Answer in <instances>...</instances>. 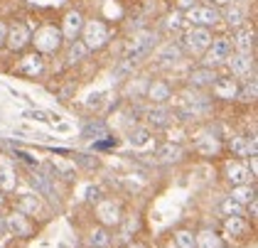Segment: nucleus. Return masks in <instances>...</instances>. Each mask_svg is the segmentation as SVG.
I'll list each match as a JSON object with an SVG mask.
<instances>
[{"instance_id":"nucleus-1","label":"nucleus","mask_w":258,"mask_h":248,"mask_svg":"<svg viewBox=\"0 0 258 248\" xmlns=\"http://www.w3.org/2000/svg\"><path fill=\"white\" fill-rule=\"evenodd\" d=\"M81 30H84V44H86V49H99V47H103L108 42V27L103 22H99V20H91Z\"/></svg>"},{"instance_id":"nucleus-2","label":"nucleus","mask_w":258,"mask_h":248,"mask_svg":"<svg viewBox=\"0 0 258 248\" xmlns=\"http://www.w3.org/2000/svg\"><path fill=\"white\" fill-rule=\"evenodd\" d=\"M61 44V32L57 27H42L40 32L35 35V47L40 49V52H57Z\"/></svg>"},{"instance_id":"nucleus-3","label":"nucleus","mask_w":258,"mask_h":248,"mask_svg":"<svg viewBox=\"0 0 258 248\" xmlns=\"http://www.w3.org/2000/svg\"><path fill=\"white\" fill-rule=\"evenodd\" d=\"M209 47H212V49L207 52V59H204V67H209V69L221 64V61H226L229 54H231V39H226V37L214 39Z\"/></svg>"},{"instance_id":"nucleus-4","label":"nucleus","mask_w":258,"mask_h":248,"mask_svg":"<svg viewBox=\"0 0 258 248\" xmlns=\"http://www.w3.org/2000/svg\"><path fill=\"white\" fill-rule=\"evenodd\" d=\"M96 216L103 224V229L116 226V224H120V207L113 199H101V202H96Z\"/></svg>"},{"instance_id":"nucleus-5","label":"nucleus","mask_w":258,"mask_h":248,"mask_svg":"<svg viewBox=\"0 0 258 248\" xmlns=\"http://www.w3.org/2000/svg\"><path fill=\"white\" fill-rule=\"evenodd\" d=\"M184 44H187L189 52H204V49H209V44H212V35H209L207 27H195V30L187 32Z\"/></svg>"},{"instance_id":"nucleus-6","label":"nucleus","mask_w":258,"mask_h":248,"mask_svg":"<svg viewBox=\"0 0 258 248\" xmlns=\"http://www.w3.org/2000/svg\"><path fill=\"white\" fill-rule=\"evenodd\" d=\"M30 30H27V25H13L10 30H8V35H5V44L13 49V52H20L22 47L30 42Z\"/></svg>"},{"instance_id":"nucleus-7","label":"nucleus","mask_w":258,"mask_h":248,"mask_svg":"<svg viewBox=\"0 0 258 248\" xmlns=\"http://www.w3.org/2000/svg\"><path fill=\"white\" fill-rule=\"evenodd\" d=\"M187 20L197 27H209L219 20V13L214 8H189L187 10Z\"/></svg>"},{"instance_id":"nucleus-8","label":"nucleus","mask_w":258,"mask_h":248,"mask_svg":"<svg viewBox=\"0 0 258 248\" xmlns=\"http://www.w3.org/2000/svg\"><path fill=\"white\" fill-rule=\"evenodd\" d=\"M8 221V231H13L15 236H30L32 233V224H30V216H25L20 211H13L5 216Z\"/></svg>"},{"instance_id":"nucleus-9","label":"nucleus","mask_w":258,"mask_h":248,"mask_svg":"<svg viewBox=\"0 0 258 248\" xmlns=\"http://www.w3.org/2000/svg\"><path fill=\"white\" fill-rule=\"evenodd\" d=\"M212 91H214V96L217 98H224V101H231V98H236V79H217L214 84H212Z\"/></svg>"},{"instance_id":"nucleus-10","label":"nucleus","mask_w":258,"mask_h":248,"mask_svg":"<svg viewBox=\"0 0 258 248\" xmlns=\"http://www.w3.org/2000/svg\"><path fill=\"white\" fill-rule=\"evenodd\" d=\"M231 153L238 157H256V138H231Z\"/></svg>"},{"instance_id":"nucleus-11","label":"nucleus","mask_w":258,"mask_h":248,"mask_svg":"<svg viewBox=\"0 0 258 248\" xmlns=\"http://www.w3.org/2000/svg\"><path fill=\"white\" fill-rule=\"evenodd\" d=\"M81 27H84V18H81L79 13H69V15L64 18V25H61L59 32H61V37L74 39L81 32Z\"/></svg>"},{"instance_id":"nucleus-12","label":"nucleus","mask_w":258,"mask_h":248,"mask_svg":"<svg viewBox=\"0 0 258 248\" xmlns=\"http://www.w3.org/2000/svg\"><path fill=\"white\" fill-rule=\"evenodd\" d=\"M248 231V224H246V219L243 216H226V221H224V233L231 238H243V233Z\"/></svg>"},{"instance_id":"nucleus-13","label":"nucleus","mask_w":258,"mask_h":248,"mask_svg":"<svg viewBox=\"0 0 258 248\" xmlns=\"http://www.w3.org/2000/svg\"><path fill=\"white\" fill-rule=\"evenodd\" d=\"M226 174H229V182H231L234 187H238V184H248V179H251V170H248L243 162H231L229 170H226Z\"/></svg>"},{"instance_id":"nucleus-14","label":"nucleus","mask_w":258,"mask_h":248,"mask_svg":"<svg viewBox=\"0 0 258 248\" xmlns=\"http://www.w3.org/2000/svg\"><path fill=\"white\" fill-rule=\"evenodd\" d=\"M217 79L219 77L214 74V69H209V67H199V69H192L189 84H192V86H212Z\"/></svg>"},{"instance_id":"nucleus-15","label":"nucleus","mask_w":258,"mask_h":248,"mask_svg":"<svg viewBox=\"0 0 258 248\" xmlns=\"http://www.w3.org/2000/svg\"><path fill=\"white\" fill-rule=\"evenodd\" d=\"M153 42H155V37H153V35H143V37H138V39H136V44L128 49L125 59H128V61H136L138 57L148 54V49L153 47Z\"/></svg>"},{"instance_id":"nucleus-16","label":"nucleus","mask_w":258,"mask_h":248,"mask_svg":"<svg viewBox=\"0 0 258 248\" xmlns=\"http://www.w3.org/2000/svg\"><path fill=\"white\" fill-rule=\"evenodd\" d=\"M253 37H256V35H253L251 30H238L236 37H234V42H231V44L236 47L241 54H248V52L253 49Z\"/></svg>"},{"instance_id":"nucleus-17","label":"nucleus","mask_w":258,"mask_h":248,"mask_svg":"<svg viewBox=\"0 0 258 248\" xmlns=\"http://www.w3.org/2000/svg\"><path fill=\"white\" fill-rule=\"evenodd\" d=\"M231 199L243 207V204H248V202L256 199V187H251V184H238V187L231 190Z\"/></svg>"},{"instance_id":"nucleus-18","label":"nucleus","mask_w":258,"mask_h":248,"mask_svg":"<svg viewBox=\"0 0 258 248\" xmlns=\"http://www.w3.org/2000/svg\"><path fill=\"white\" fill-rule=\"evenodd\" d=\"M158 157H160V162H177L179 157H182V148L175 145V143H165V145L158 148Z\"/></svg>"},{"instance_id":"nucleus-19","label":"nucleus","mask_w":258,"mask_h":248,"mask_svg":"<svg viewBox=\"0 0 258 248\" xmlns=\"http://www.w3.org/2000/svg\"><path fill=\"white\" fill-rule=\"evenodd\" d=\"M148 120L153 123V126H158V128H165L170 120H172V113H170V108H165V106H158V108H150V113H148Z\"/></svg>"},{"instance_id":"nucleus-20","label":"nucleus","mask_w":258,"mask_h":248,"mask_svg":"<svg viewBox=\"0 0 258 248\" xmlns=\"http://www.w3.org/2000/svg\"><path fill=\"white\" fill-rule=\"evenodd\" d=\"M18 211L25 214V216H35V214L40 211V202H37V197H32V194L20 197V202H18Z\"/></svg>"},{"instance_id":"nucleus-21","label":"nucleus","mask_w":258,"mask_h":248,"mask_svg":"<svg viewBox=\"0 0 258 248\" xmlns=\"http://www.w3.org/2000/svg\"><path fill=\"white\" fill-rule=\"evenodd\" d=\"M195 238H197V248H219L221 246V243H219V236L212 229H204V231H199V233H195Z\"/></svg>"},{"instance_id":"nucleus-22","label":"nucleus","mask_w":258,"mask_h":248,"mask_svg":"<svg viewBox=\"0 0 258 248\" xmlns=\"http://www.w3.org/2000/svg\"><path fill=\"white\" fill-rule=\"evenodd\" d=\"M148 96L155 101V103H165L170 96H172V91H170V86L167 84H162V81H155L150 89H148Z\"/></svg>"},{"instance_id":"nucleus-23","label":"nucleus","mask_w":258,"mask_h":248,"mask_svg":"<svg viewBox=\"0 0 258 248\" xmlns=\"http://www.w3.org/2000/svg\"><path fill=\"white\" fill-rule=\"evenodd\" d=\"M18 72L22 74H40L42 72V57L40 54H30V57L22 59V64L18 67Z\"/></svg>"},{"instance_id":"nucleus-24","label":"nucleus","mask_w":258,"mask_h":248,"mask_svg":"<svg viewBox=\"0 0 258 248\" xmlns=\"http://www.w3.org/2000/svg\"><path fill=\"white\" fill-rule=\"evenodd\" d=\"M251 57L248 54H238V57L231 59V72L236 74V77H246L248 72H251Z\"/></svg>"},{"instance_id":"nucleus-25","label":"nucleus","mask_w":258,"mask_h":248,"mask_svg":"<svg viewBox=\"0 0 258 248\" xmlns=\"http://www.w3.org/2000/svg\"><path fill=\"white\" fill-rule=\"evenodd\" d=\"M89 243L94 248H106L108 243H111V236H108V229H103V226H99V229H94L91 233H89Z\"/></svg>"},{"instance_id":"nucleus-26","label":"nucleus","mask_w":258,"mask_h":248,"mask_svg":"<svg viewBox=\"0 0 258 248\" xmlns=\"http://www.w3.org/2000/svg\"><path fill=\"white\" fill-rule=\"evenodd\" d=\"M84 138H94V140L108 138V128H106V123H101V120H94V123H89V126L84 128Z\"/></svg>"},{"instance_id":"nucleus-27","label":"nucleus","mask_w":258,"mask_h":248,"mask_svg":"<svg viewBox=\"0 0 258 248\" xmlns=\"http://www.w3.org/2000/svg\"><path fill=\"white\" fill-rule=\"evenodd\" d=\"M131 145L133 148H148V145H153V135L148 128H138V131H133L131 135Z\"/></svg>"},{"instance_id":"nucleus-28","label":"nucleus","mask_w":258,"mask_h":248,"mask_svg":"<svg viewBox=\"0 0 258 248\" xmlns=\"http://www.w3.org/2000/svg\"><path fill=\"white\" fill-rule=\"evenodd\" d=\"M15 184H18V177H15V172L10 170V167H0V192H10L15 190Z\"/></svg>"},{"instance_id":"nucleus-29","label":"nucleus","mask_w":258,"mask_h":248,"mask_svg":"<svg viewBox=\"0 0 258 248\" xmlns=\"http://www.w3.org/2000/svg\"><path fill=\"white\" fill-rule=\"evenodd\" d=\"M175 241H177V248H197V238H195V233L187 229H182L175 233Z\"/></svg>"},{"instance_id":"nucleus-30","label":"nucleus","mask_w":258,"mask_h":248,"mask_svg":"<svg viewBox=\"0 0 258 248\" xmlns=\"http://www.w3.org/2000/svg\"><path fill=\"white\" fill-rule=\"evenodd\" d=\"M256 94H258V86H256V79H251L243 89H238L236 91V98H241V101H256Z\"/></svg>"},{"instance_id":"nucleus-31","label":"nucleus","mask_w":258,"mask_h":248,"mask_svg":"<svg viewBox=\"0 0 258 248\" xmlns=\"http://www.w3.org/2000/svg\"><path fill=\"white\" fill-rule=\"evenodd\" d=\"M179 57H182V49H179L177 44H167V47H162L160 54H158V59H162V61H177Z\"/></svg>"},{"instance_id":"nucleus-32","label":"nucleus","mask_w":258,"mask_h":248,"mask_svg":"<svg viewBox=\"0 0 258 248\" xmlns=\"http://www.w3.org/2000/svg\"><path fill=\"white\" fill-rule=\"evenodd\" d=\"M86 52H89V49H86V44H84V42H74V44L69 47V54H67V59H69L72 64H74V61H81V59L86 57Z\"/></svg>"},{"instance_id":"nucleus-33","label":"nucleus","mask_w":258,"mask_h":248,"mask_svg":"<svg viewBox=\"0 0 258 248\" xmlns=\"http://www.w3.org/2000/svg\"><path fill=\"white\" fill-rule=\"evenodd\" d=\"M221 211H224L226 216H241V214H243V207H241L238 202H234L231 197H226V199L221 202Z\"/></svg>"},{"instance_id":"nucleus-34","label":"nucleus","mask_w":258,"mask_h":248,"mask_svg":"<svg viewBox=\"0 0 258 248\" xmlns=\"http://www.w3.org/2000/svg\"><path fill=\"white\" fill-rule=\"evenodd\" d=\"M219 140L217 138H204V140H199V153L202 155H217L219 153Z\"/></svg>"},{"instance_id":"nucleus-35","label":"nucleus","mask_w":258,"mask_h":248,"mask_svg":"<svg viewBox=\"0 0 258 248\" xmlns=\"http://www.w3.org/2000/svg\"><path fill=\"white\" fill-rule=\"evenodd\" d=\"M32 184H35V187H37V192H42V194H52V187H49L47 177H44V174H40V172H35V174H32Z\"/></svg>"},{"instance_id":"nucleus-36","label":"nucleus","mask_w":258,"mask_h":248,"mask_svg":"<svg viewBox=\"0 0 258 248\" xmlns=\"http://www.w3.org/2000/svg\"><path fill=\"white\" fill-rule=\"evenodd\" d=\"M226 20H229V25H238V22L243 20V10H241V8H229Z\"/></svg>"},{"instance_id":"nucleus-37","label":"nucleus","mask_w":258,"mask_h":248,"mask_svg":"<svg viewBox=\"0 0 258 248\" xmlns=\"http://www.w3.org/2000/svg\"><path fill=\"white\" fill-rule=\"evenodd\" d=\"M86 199L89 202H101V190L99 187H89L86 190Z\"/></svg>"},{"instance_id":"nucleus-38","label":"nucleus","mask_w":258,"mask_h":248,"mask_svg":"<svg viewBox=\"0 0 258 248\" xmlns=\"http://www.w3.org/2000/svg\"><path fill=\"white\" fill-rule=\"evenodd\" d=\"M177 5L182 10H189V8H195V0H177Z\"/></svg>"},{"instance_id":"nucleus-39","label":"nucleus","mask_w":258,"mask_h":248,"mask_svg":"<svg viewBox=\"0 0 258 248\" xmlns=\"http://www.w3.org/2000/svg\"><path fill=\"white\" fill-rule=\"evenodd\" d=\"M27 115H30V118H37V120H49V118H47V115L42 113V111H30Z\"/></svg>"},{"instance_id":"nucleus-40","label":"nucleus","mask_w":258,"mask_h":248,"mask_svg":"<svg viewBox=\"0 0 258 248\" xmlns=\"http://www.w3.org/2000/svg\"><path fill=\"white\" fill-rule=\"evenodd\" d=\"M5 35H8V27H5V22H0V47L5 44Z\"/></svg>"},{"instance_id":"nucleus-41","label":"nucleus","mask_w":258,"mask_h":248,"mask_svg":"<svg viewBox=\"0 0 258 248\" xmlns=\"http://www.w3.org/2000/svg\"><path fill=\"white\" fill-rule=\"evenodd\" d=\"M0 236H8V221H5V216H0Z\"/></svg>"},{"instance_id":"nucleus-42","label":"nucleus","mask_w":258,"mask_h":248,"mask_svg":"<svg viewBox=\"0 0 258 248\" xmlns=\"http://www.w3.org/2000/svg\"><path fill=\"white\" fill-rule=\"evenodd\" d=\"M217 5H234V0H214Z\"/></svg>"},{"instance_id":"nucleus-43","label":"nucleus","mask_w":258,"mask_h":248,"mask_svg":"<svg viewBox=\"0 0 258 248\" xmlns=\"http://www.w3.org/2000/svg\"><path fill=\"white\" fill-rule=\"evenodd\" d=\"M128 248H148L145 243H128Z\"/></svg>"},{"instance_id":"nucleus-44","label":"nucleus","mask_w":258,"mask_h":248,"mask_svg":"<svg viewBox=\"0 0 258 248\" xmlns=\"http://www.w3.org/2000/svg\"><path fill=\"white\" fill-rule=\"evenodd\" d=\"M0 202H3V192H0Z\"/></svg>"},{"instance_id":"nucleus-45","label":"nucleus","mask_w":258,"mask_h":248,"mask_svg":"<svg viewBox=\"0 0 258 248\" xmlns=\"http://www.w3.org/2000/svg\"><path fill=\"white\" fill-rule=\"evenodd\" d=\"M219 248H224V246H219Z\"/></svg>"}]
</instances>
